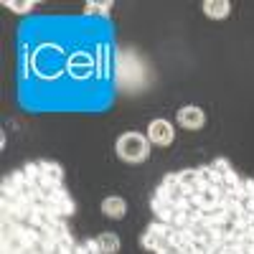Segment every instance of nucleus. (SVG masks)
<instances>
[{"instance_id": "f257e3e1", "label": "nucleus", "mask_w": 254, "mask_h": 254, "mask_svg": "<svg viewBox=\"0 0 254 254\" xmlns=\"http://www.w3.org/2000/svg\"><path fill=\"white\" fill-rule=\"evenodd\" d=\"M147 153H150V145H147V140L140 132H125L117 140V155L125 163H142Z\"/></svg>"}, {"instance_id": "f03ea898", "label": "nucleus", "mask_w": 254, "mask_h": 254, "mask_svg": "<svg viewBox=\"0 0 254 254\" xmlns=\"http://www.w3.org/2000/svg\"><path fill=\"white\" fill-rule=\"evenodd\" d=\"M147 137H150L153 145H171L173 142V127L171 122H165V120H153L150 127H147Z\"/></svg>"}, {"instance_id": "7ed1b4c3", "label": "nucleus", "mask_w": 254, "mask_h": 254, "mask_svg": "<svg viewBox=\"0 0 254 254\" xmlns=\"http://www.w3.org/2000/svg\"><path fill=\"white\" fill-rule=\"evenodd\" d=\"M178 122L183 127H188V130H198V127L203 125V112L201 107H193V104H188V107H183L178 112Z\"/></svg>"}, {"instance_id": "20e7f679", "label": "nucleus", "mask_w": 254, "mask_h": 254, "mask_svg": "<svg viewBox=\"0 0 254 254\" xmlns=\"http://www.w3.org/2000/svg\"><path fill=\"white\" fill-rule=\"evenodd\" d=\"M125 201L117 198V196H110V198H104L102 201V214L104 216H110V219H122L125 216Z\"/></svg>"}, {"instance_id": "39448f33", "label": "nucleus", "mask_w": 254, "mask_h": 254, "mask_svg": "<svg viewBox=\"0 0 254 254\" xmlns=\"http://www.w3.org/2000/svg\"><path fill=\"white\" fill-rule=\"evenodd\" d=\"M203 10H206L208 18H226L229 10H231V5L226 3V0H206Z\"/></svg>"}, {"instance_id": "423d86ee", "label": "nucleus", "mask_w": 254, "mask_h": 254, "mask_svg": "<svg viewBox=\"0 0 254 254\" xmlns=\"http://www.w3.org/2000/svg\"><path fill=\"white\" fill-rule=\"evenodd\" d=\"M196 171H198V181L203 183V188H216V186H221V176H219L211 165H201V168H196Z\"/></svg>"}, {"instance_id": "0eeeda50", "label": "nucleus", "mask_w": 254, "mask_h": 254, "mask_svg": "<svg viewBox=\"0 0 254 254\" xmlns=\"http://www.w3.org/2000/svg\"><path fill=\"white\" fill-rule=\"evenodd\" d=\"M41 171H44V176H46L51 183L61 186V181H64V171H61V165H59V163H51V160H41Z\"/></svg>"}, {"instance_id": "6e6552de", "label": "nucleus", "mask_w": 254, "mask_h": 254, "mask_svg": "<svg viewBox=\"0 0 254 254\" xmlns=\"http://www.w3.org/2000/svg\"><path fill=\"white\" fill-rule=\"evenodd\" d=\"M99 249H102V254H117V252H120V239H117V234H112V231H104V234H99Z\"/></svg>"}, {"instance_id": "1a4fd4ad", "label": "nucleus", "mask_w": 254, "mask_h": 254, "mask_svg": "<svg viewBox=\"0 0 254 254\" xmlns=\"http://www.w3.org/2000/svg\"><path fill=\"white\" fill-rule=\"evenodd\" d=\"M237 193H239V198H254V178H242Z\"/></svg>"}, {"instance_id": "9d476101", "label": "nucleus", "mask_w": 254, "mask_h": 254, "mask_svg": "<svg viewBox=\"0 0 254 254\" xmlns=\"http://www.w3.org/2000/svg\"><path fill=\"white\" fill-rule=\"evenodd\" d=\"M239 183H242V178H239L234 171H229V173H224V176H221V186H224L226 190H237V188H239Z\"/></svg>"}, {"instance_id": "9b49d317", "label": "nucleus", "mask_w": 254, "mask_h": 254, "mask_svg": "<svg viewBox=\"0 0 254 254\" xmlns=\"http://www.w3.org/2000/svg\"><path fill=\"white\" fill-rule=\"evenodd\" d=\"M23 173L28 176V181H31V183H36L41 176H44V171H41V163H26Z\"/></svg>"}, {"instance_id": "f8f14e48", "label": "nucleus", "mask_w": 254, "mask_h": 254, "mask_svg": "<svg viewBox=\"0 0 254 254\" xmlns=\"http://www.w3.org/2000/svg\"><path fill=\"white\" fill-rule=\"evenodd\" d=\"M211 168H214V171H216L219 176H224V173H229V171H234V168L229 165V160H226V158H216L214 163H211Z\"/></svg>"}, {"instance_id": "ddd939ff", "label": "nucleus", "mask_w": 254, "mask_h": 254, "mask_svg": "<svg viewBox=\"0 0 254 254\" xmlns=\"http://www.w3.org/2000/svg\"><path fill=\"white\" fill-rule=\"evenodd\" d=\"M110 8H112V3H87V15H99Z\"/></svg>"}, {"instance_id": "4468645a", "label": "nucleus", "mask_w": 254, "mask_h": 254, "mask_svg": "<svg viewBox=\"0 0 254 254\" xmlns=\"http://www.w3.org/2000/svg\"><path fill=\"white\" fill-rule=\"evenodd\" d=\"M239 211L244 216H254V198H239Z\"/></svg>"}, {"instance_id": "2eb2a0df", "label": "nucleus", "mask_w": 254, "mask_h": 254, "mask_svg": "<svg viewBox=\"0 0 254 254\" xmlns=\"http://www.w3.org/2000/svg\"><path fill=\"white\" fill-rule=\"evenodd\" d=\"M3 5H5V8H10V10H15V13H26V10H31V8H33V3H10V0H5Z\"/></svg>"}, {"instance_id": "dca6fc26", "label": "nucleus", "mask_w": 254, "mask_h": 254, "mask_svg": "<svg viewBox=\"0 0 254 254\" xmlns=\"http://www.w3.org/2000/svg\"><path fill=\"white\" fill-rule=\"evenodd\" d=\"M84 244V249H87L89 254H102V249H99V239H87V242H81Z\"/></svg>"}, {"instance_id": "f3484780", "label": "nucleus", "mask_w": 254, "mask_h": 254, "mask_svg": "<svg viewBox=\"0 0 254 254\" xmlns=\"http://www.w3.org/2000/svg\"><path fill=\"white\" fill-rule=\"evenodd\" d=\"M163 186H168V188H176V186H178V173H171V176H165Z\"/></svg>"}, {"instance_id": "a211bd4d", "label": "nucleus", "mask_w": 254, "mask_h": 254, "mask_svg": "<svg viewBox=\"0 0 254 254\" xmlns=\"http://www.w3.org/2000/svg\"><path fill=\"white\" fill-rule=\"evenodd\" d=\"M155 254H181V249H178L176 244H168V247H163V249L155 252Z\"/></svg>"}, {"instance_id": "6ab92c4d", "label": "nucleus", "mask_w": 254, "mask_h": 254, "mask_svg": "<svg viewBox=\"0 0 254 254\" xmlns=\"http://www.w3.org/2000/svg\"><path fill=\"white\" fill-rule=\"evenodd\" d=\"M74 254H89L87 249H84V244H76V249H74Z\"/></svg>"}, {"instance_id": "aec40b11", "label": "nucleus", "mask_w": 254, "mask_h": 254, "mask_svg": "<svg viewBox=\"0 0 254 254\" xmlns=\"http://www.w3.org/2000/svg\"><path fill=\"white\" fill-rule=\"evenodd\" d=\"M249 224H252V229H254V216H252V219H249Z\"/></svg>"}]
</instances>
